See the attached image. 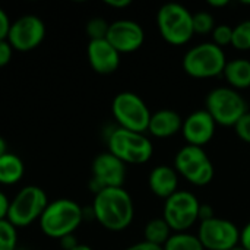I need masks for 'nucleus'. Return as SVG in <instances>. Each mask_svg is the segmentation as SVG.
Masks as SVG:
<instances>
[{
    "label": "nucleus",
    "mask_w": 250,
    "mask_h": 250,
    "mask_svg": "<svg viewBox=\"0 0 250 250\" xmlns=\"http://www.w3.org/2000/svg\"><path fill=\"white\" fill-rule=\"evenodd\" d=\"M9 151H7V144H6V141L0 136V158L4 155V154H7Z\"/></svg>",
    "instance_id": "nucleus-38"
},
{
    "label": "nucleus",
    "mask_w": 250,
    "mask_h": 250,
    "mask_svg": "<svg viewBox=\"0 0 250 250\" xmlns=\"http://www.w3.org/2000/svg\"><path fill=\"white\" fill-rule=\"evenodd\" d=\"M47 205L48 198L41 188L32 185L25 186L10 201L7 221H10L16 229L28 227L35 220H40Z\"/></svg>",
    "instance_id": "nucleus-10"
},
{
    "label": "nucleus",
    "mask_w": 250,
    "mask_h": 250,
    "mask_svg": "<svg viewBox=\"0 0 250 250\" xmlns=\"http://www.w3.org/2000/svg\"><path fill=\"white\" fill-rule=\"evenodd\" d=\"M215 132L217 123L205 108L196 110L190 113L186 119H183L182 135L186 141V145L204 148L214 139Z\"/></svg>",
    "instance_id": "nucleus-15"
},
{
    "label": "nucleus",
    "mask_w": 250,
    "mask_h": 250,
    "mask_svg": "<svg viewBox=\"0 0 250 250\" xmlns=\"http://www.w3.org/2000/svg\"><path fill=\"white\" fill-rule=\"evenodd\" d=\"M10 19L7 13L0 7V40H7V34L10 29Z\"/></svg>",
    "instance_id": "nucleus-30"
},
{
    "label": "nucleus",
    "mask_w": 250,
    "mask_h": 250,
    "mask_svg": "<svg viewBox=\"0 0 250 250\" xmlns=\"http://www.w3.org/2000/svg\"><path fill=\"white\" fill-rule=\"evenodd\" d=\"M72 250H94V249H92L91 246H88V245H81V243H79L75 249H72Z\"/></svg>",
    "instance_id": "nucleus-39"
},
{
    "label": "nucleus",
    "mask_w": 250,
    "mask_h": 250,
    "mask_svg": "<svg viewBox=\"0 0 250 250\" xmlns=\"http://www.w3.org/2000/svg\"><path fill=\"white\" fill-rule=\"evenodd\" d=\"M231 250H246V249H243V248H242V246L239 245V246H236L234 249H231Z\"/></svg>",
    "instance_id": "nucleus-40"
},
{
    "label": "nucleus",
    "mask_w": 250,
    "mask_h": 250,
    "mask_svg": "<svg viewBox=\"0 0 250 250\" xmlns=\"http://www.w3.org/2000/svg\"><path fill=\"white\" fill-rule=\"evenodd\" d=\"M179 174L174 167L170 166H157L151 170L148 176L149 190L161 199H168L179 190Z\"/></svg>",
    "instance_id": "nucleus-17"
},
{
    "label": "nucleus",
    "mask_w": 250,
    "mask_h": 250,
    "mask_svg": "<svg viewBox=\"0 0 250 250\" xmlns=\"http://www.w3.org/2000/svg\"><path fill=\"white\" fill-rule=\"evenodd\" d=\"M223 76L230 88L236 91L250 88V60L245 57H236L227 60Z\"/></svg>",
    "instance_id": "nucleus-19"
},
{
    "label": "nucleus",
    "mask_w": 250,
    "mask_h": 250,
    "mask_svg": "<svg viewBox=\"0 0 250 250\" xmlns=\"http://www.w3.org/2000/svg\"><path fill=\"white\" fill-rule=\"evenodd\" d=\"M13 54V48L7 40H0V67L10 63Z\"/></svg>",
    "instance_id": "nucleus-29"
},
{
    "label": "nucleus",
    "mask_w": 250,
    "mask_h": 250,
    "mask_svg": "<svg viewBox=\"0 0 250 250\" xmlns=\"http://www.w3.org/2000/svg\"><path fill=\"white\" fill-rule=\"evenodd\" d=\"M18 245V233L16 227L7 221H0V250H16Z\"/></svg>",
    "instance_id": "nucleus-25"
},
{
    "label": "nucleus",
    "mask_w": 250,
    "mask_h": 250,
    "mask_svg": "<svg viewBox=\"0 0 250 250\" xmlns=\"http://www.w3.org/2000/svg\"><path fill=\"white\" fill-rule=\"evenodd\" d=\"M212 42L221 48L231 45V40H233V26L227 25V23H220L214 28L212 34Z\"/></svg>",
    "instance_id": "nucleus-27"
},
{
    "label": "nucleus",
    "mask_w": 250,
    "mask_h": 250,
    "mask_svg": "<svg viewBox=\"0 0 250 250\" xmlns=\"http://www.w3.org/2000/svg\"><path fill=\"white\" fill-rule=\"evenodd\" d=\"M227 64L224 48L212 41H205L189 48L182 60L183 70L195 79H211L221 76Z\"/></svg>",
    "instance_id": "nucleus-5"
},
{
    "label": "nucleus",
    "mask_w": 250,
    "mask_h": 250,
    "mask_svg": "<svg viewBox=\"0 0 250 250\" xmlns=\"http://www.w3.org/2000/svg\"><path fill=\"white\" fill-rule=\"evenodd\" d=\"M120 54L138 51L145 42V31L141 23L132 19H119L110 23L105 38Z\"/></svg>",
    "instance_id": "nucleus-14"
},
{
    "label": "nucleus",
    "mask_w": 250,
    "mask_h": 250,
    "mask_svg": "<svg viewBox=\"0 0 250 250\" xmlns=\"http://www.w3.org/2000/svg\"><path fill=\"white\" fill-rule=\"evenodd\" d=\"M111 113L119 127L130 132H148L151 111L146 103L132 91L119 92L111 103Z\"/></svg>",
    "instance_id": "nucleus-8"
},
{
    "label": "nucleus",
    "mask_w": 250,
    "mask_h": 250,
    "mask_svg": "<svg viewBox=\"0 0 250 250\" xmlns=\"http://www.w3.org/2000/svg\"><path fill=\"white\" fill-rule=\"evenodd\" d=\"M86 56L92 70L100 75H111L120 66V53L107 40L89 41Z\"/></svg>",
    "instance_id": "nucleus-16"
},
{
    "label": "nucleus",
    "mask_w": 250,
    "mask_h": 250,
    "mask_svg": "<svg viewBox=\"0 0 250 250\" xmlns=\"http://www.w3.org/2000/svg\"><path fill=\"white\" fill-rule=\"evenodd\" d=\"M201 202L190 190H177L164 201L163 218L173 233H186L199 223Z\"/></svg>",
    "instance_id": "nucleus-9"
},
{
    "label": "nucleus",
    "mask_w": 250,
    "mask_h": 250,
    "mask_svg": "<svg viewBox=\"0 0 250 250\" xmlns=\"http://www.w3.org/2000/svg\"><path fill=\"white\" fill-rule=\"evenodd\" d=\"M196 236L205 250H231L240 242L239 227L233 221L220 217L199 223Z\"/></svg>",
    "instance_id": "nucleus-11"
},
{
    "label": "nucleus",
    "mask_w": 250,
    "mask_h": 250,
    "mask_svg": "<svg viewBox=\"0 0 250 250\" xmlns=\"http://www.w3.org/2000/svg\"><path fill=\"white\" fill-rule=\"evenodd\" d=\"M110 23L104 18H92L86 23V35L89 37V41L92 40H105L108 34Z\"/></svg>",
    "instance_id": "nucleus-26"
},
{
    "label": "nucleus",
    "mask_w": 250,
    "mask_h": 250,
    "mask_svg": "<svg viewBox=\"0 0 250 250\" xmlns=\"http://www.w3.org/2000/svg\"><path fill=\"white\" fill-rule=\"evenodd\" d=\"M105 141L108 152L122 160L125 164H145L154 154L152 141L145 133L130 132L119 126L110 129Z\"/></svg>",
    "instance_id": "nucleus-3"
},
{
    "label": "nucleus",
    "mask_w": 250,
    "mask_h": 250,
    "mask_svg": "<svg viewBox=\"0 0 250 250\" xmlns=\"http://www.w3.org/2000/svg\"><path fill=\"white\" fill-rule=\"evenodd\" d=\"M85 218L83 208L73 199L60 198L48 202L42 215L38 220L42 234L50 239L60 240L64 236L73 234Z\"/></svg>",
    "instance_id": "nucleus-2"
},
{
    "label": "nucleus",
    "mask_w": 250,
    "mask_h": 250,
    "mask_svg": "<svg viewBox=\"0 0 250 250\" xmlns=\"http://www.w3.org/2000/svg\"><path fill=\"white\" fill-rule=\"evenodd\" d=\"M214 217H215V214H214L212 207L208 205V204H201V208H199V223L208 221V220H211Z\"/></svg>",
    "instance_id": "nucleus-31"
},
{
    "label": "nucleus",
    "mask_w": 250,
    "mask_h": 250,
    "mask_svg": "<svg viewBox=\"0 0 250 250\" xmlns=\"http://www.w3.org/2000/svg\"><path fill=\"white\" fill-rule=\"evenodd\" d=\"M174 170L188 183L202 188L212 182L215 168L204 148L185 145L174 157Z\"/></svg>",
    "instance_id": "nucleus-7"
},
{
    "label": "nucleus",
    "mask_w": 250,
    "mask_h": 250,
    "mask_svg": "<svg viewBox=\"0 0 250 250\" xmlns=\"http://www.w3.org/2000/svg\"><path fill=\"white\" fill-rule=\"evenodd\" d=\"M163 250H205L196 234L189 231L186 233H173Z\"/></svg>",
    "instance_id": "nucleus-22"
},
{
    "label": "nucleus",
    "mask_w": 250,
    "mask_h": 250,
    "mask_svg": "<svg viewBox=\"0 0 250 250\" xmlns=\"http://www.w3.org/2000/svg\"><path fill=\"white\" fill-rule=\"evenodd\" d=\"M239 245L243 249L250 250V221L240 230V242Z\"/></svg>",
    "instance_id": "nucleus-32"
},
{
    "label": "nucleus",
    "mask_w": 250,
    "mask_h": 250,
    "mask_svg": "<svg viewBox=\"0 0 250 250\" xmlns=\"http://www.w3.org/2000/svg\"><path fill=\"white\" fill-rule=\"evenodd\" d=\"M9 207H10V199L0 190V221L7 220Z\"/></svg>",
    "instance_id": "nucleus-33"
},
{
    "label": "nucleus",
    "mask_w": 250,
    "mask_h": 250,
    "mask_svg": "<svg viewBox=\"0 0 250 250\" xmlns=\"http://www.w3.org/2000/svg\"><path fill=\"white\" fill-rule=\"evenodd\" d=\"M182 116L170 108H163L151 114L148 132L157 139H167L182 132Z\"/></svg>",
    "instance_id": "nucleus-18"
},
{
    "label": "nucleus",
    "mask_w": 250,
    "mask_h": 250,
    "mask_svg": "<svg viewBox=\"0 0 250 250\" xmlns=\"http://www.w3.org/2000/svg\"><path fill=\"white\" fill-rule=\"evenodd\" d=\"M157 28L170 45H185L195 35L193 13L180 3H166L157 12Z\"/></svg>",
    "instance_id": "nucleus-4"
},
{
    "label": "nucleus",
    "mask_w": 250,
    "mask_h": 250,
    "mask_svg": "<svg viewBox=\"0 0 250 250\" xmlns=\"http://www.w3.org/2000/svg\"><path fill=\"white\" fill-rule=\"evenodd\" d=\"M45 38V25L35 15H23L10 23L7 41L16 51H31Z\"/></svg>",
    "instance_id": "nucleus-13"
},
{
    "label": "nucleus",
    "mask_w": 250,
    "mask_h": 250,
    "mask_svg": "<svg viewBox=\"0 0 250 250\" xmlns=\"http://www.w3.org/2000/svg\"><path fill=\"white\" fill-rule=\"evenodd\" d=\"M231 47L239 51H250V19L242 21L233 26Z\"/></svg>",
    "instance_id": "nucleus-23"
},
{
    "label": "nucleus",
    "mask_w": 250,
    "mask_h": 250,
    "mask_svg": "<svg viewBox=\"0 0 250 250\" xmlns=\"http://www.w3.org/2000/svg\"><path fill=\"white\" fill-rule=\"evenodd\" d=\"M205 110L211 114L217 126L234 127L249 111L243 95L230 86H217L205 98Z\"/></svg>",
    "instance_id": "nucleus-6"
},
{
    "label": "nucleus",
    "mask_w": 250,
    "mask_h": 250,
    "mask_svg": "<svg viewBox=\"0 0 250 250\" xmlns=\"http://www.w3.org/2000/svg\"><path fill=\"white\" fill-rule=\"evenodd\" d=\"M25 164L22 158L13 152H7L0 158V185H16L22 180Z\"/></svg>",
    "instance_id": "nucleus-20"
},
{
    "label": "nucleus",
    "mask_w": 250,
    "mask_h": 250,
    "mask_svg": "<svg viewBox=\"0 0 250 250\" xmlns=\"http://www.w3.org/2000/svg\"><path fill=\"white\" fill-rule=\"evenodd\" d=\"M215 18L211 12L207 10H198L193 13V31L198 35H208L212 34L215 28Z\"/></svg>",
    "instance_id": "nucleus-24"
},
{
    "label": "nucleus",
    "mask_w": 250,
    "mask_h": 250,
    "mask_svg": "<svg viewBox=\"0 0 250 250\" xmlns=\"http://www.w3.org/2000/svg\"><path fill=\"white\" fill-rule=\"evenodd\" d=\"M125 250H163L161 246H157V245H151L148 242H139V243H135L129 248H126Z\"/></svg>",
    "instance_id": "nucleus-35"
},
{
    "label": "nucleus",
    "mask_w": 250,
    "mask_h": 250,
    "mask_svg": "<svg viewBox=\"0 0 250 250\" xmlns=\"http://www.w3.org/2000/svg\"><path fill=\"white\" fill-rule=\"evenodd\" d=\"M104 3L113 9H125V7H129L132 4L130 0H105Z\"/></svg>",
    "instance_id": "nucleus-36"
},
{
    "label": "nucleus",
    "mask_w": 250,
    "mask_h": 250,
    "mask_svg": "<svg viewBox=\"0 0 250 250\" xmlns=\"http://www.w3.org/2000/svg\"><path fill=\"white\" fill-rule=\"evenodd\" d=\"M94 220L108 231L126 230L135 217V205L130 193L125 188H107L94 195Z\"/></svg>",
    "instance_id": "nucleus-1"
},
{
    "label": "nucleus",
    "mask_w": 250,
    "mask_h": 250,
    "mask_svg": "<svg viewBox=\"0 0 250 250\" xmlns=\"http://www.w3.org/2000/svg\"><path fill=\"white\" fill-rule=\"evenodd\" d=\"M243 4H248V6H250V1H242Z\"/></svg>",
    "instance_id": "nucleus-41"
},
{
    "label": "nucleus",
    "mask_w": 250,
    "mask_h": 250,
    "mask_svg": "<svg viewBox=\"0 0 250 250\" xmlns=\"http://www.w3.org/2000/svg\"><path fill=\"white\" fill-rule=\"evenodd\" d=\"M171 234L173 231L163 217L149 220L144 229V240L151 245L161 246V248L167 243Z\"/></svg>",
    "instance_id": "nucleus-21"
},
{
    "label": "nucleus",
    "mask_w": 250,
    "mask_h": 250,
    "mask_svg": "<svg viewBox=\"0 0 250 250\" xmlns=\"http://www.w3.org/2000/svg\"><path fill=\"white\" fill-rule=\"evenodd\" d=\"M92 177L89 190L97 195L107 188H123L126 180V164L113 154L101 152L92 161Z\"/></svg>",
    "instance_id": "nucleus-12"
},
{
    "label": "nucleus",
    "mask_w": 250,
    "mask_h": 250,
    "mask_svg": "<svg viewBox=\"0 0 250 250\" xmlns=\"http://www.w3.org/2000/svg\"><path fill=\"white\" fill-rule=\"evenodd\" d=\"M229 4H230L229 0H209L208 1V6L212 9H221V7H226Z\"/></svg>",
    "instance_id": "nucleus-37"
},
{
    "label": "nucleus",
    "mask_w": 250,
    "mask_h": 250,
    "mask_svg": "<svg viewBox=\"0 0 250 250\" xmlns=\"http://www.w3.org/2000/svg\"><path fill=\"white\" fill-rule=\"evenodd\" d=\"M234 132L236 135L245 142L250 144V111H248L234 126Z\"/></svg>",
    "instance_id": "nucleus-28"
},
{
    "label": "nucleus",
    "mask_w": 250,
    "mask_h": 250,
    "mask_svg": "<svg viewBox=\"0 0 250 250\" xmlns=\"http://www.w3.org/2000/svg\"><path fill=\"white\" fill-rule=\"evenodd\" d=\"M60 245L63 250H72L75 249L79 243H78V239L75 237V234H69V236H64L63 239H60Z\"/></svg>",
    "instance_id": "nucleus-34"
}]
</instances>
